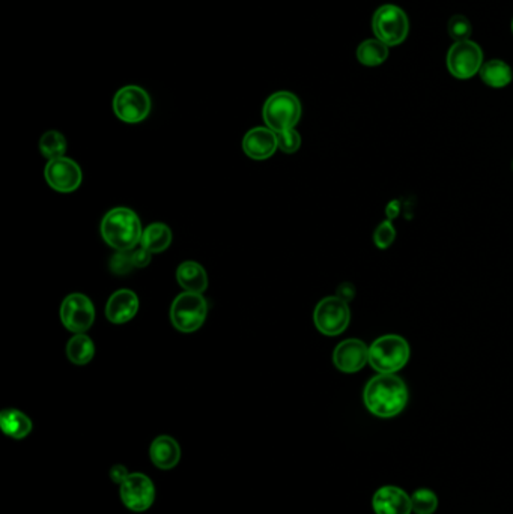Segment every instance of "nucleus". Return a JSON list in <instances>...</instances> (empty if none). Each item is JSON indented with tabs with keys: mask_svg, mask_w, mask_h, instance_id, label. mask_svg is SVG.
<instances>
[{
	"mask_svg": "<svg viewBox=\"0 0 513 514\" xmlns=\"http://www.w3.org/2000/svg\"><path fill=\"white\" fill-rule=\"evenodd\" d=\"M142 223L130 208H113L101 221V236L116 251H130L141 245Z\"/></svg>",
	"mask_w": 513,
	"mask_h": 514,
	"instance_id": "f03ea898",
	"label": "nucleus"
},
{
	"mask_svg": "<svg viewBox=\"0 0 513 514\" xmlns=\"http://www.w3.org/2000/svg\"><path fill=\"white\" fill-rule=\"evenodd\" d=\"M44 178L50 188L59 193H73L81 185L83 173L76 161L61 157L50 160L44 169Z\"/></svg>",
	"mask_w": 513,
	"mask_h": 514,
	"instance_id": "f8f14e48",
	"label": "nucleus"
},
{
	"mask_svg": "<svg viewBox=\"0 0 513 514\" xmlns=\"http://www.w3.org/2000/svg\"><path fill=\"white\" fill-rule=\"evenodd\" d=\"M109 268L116 275L130 274L131 271L136 270L133 259H131V250L118 251L109 262Z\"/></svg>",
	"mask_w": 513,
	"mask_h": 514,
	"instance_id": "c85d7f7f",
	"label": "nucleus"
},
{
	"mask_svg": "<svg viewBox=\"0 0 513 514\" xmlns=\"http://www.w3.org/2000/svg\"><path fill=\"white\" fill-rule=\"evenodd\" d=\"M122 504L134 513H143L149 510L156 501V486L148 475L133 472L119 486Z\"/></svg>",
	"mask_w": 513,
	"mask_h": 514,
	"instance_id": "9d476101",
	"label": "nucleus"
},
{
	"mask_svg": "<svg viewBox=\"0 0 513 514\" xmlns=\"http://www.w3.org/2000/svg\"><path fill=\"white\" fill-rule=\"evenodd\" d=\"M483 65V53L473 41H459L448 53V68L450 74L461 81L471 79Z\"/></svg>",
	"mask_w": 513,
	"mask_h": 514,
	"instance_id": "9b49d317",
	"label": "nucleus"
},
{
	"mask_svg": "<svg viewBox=\"0 0 513 514\" xmlns=\"http://www.w3.org/2000/svg\"><path fill=\"white\" fill-rule=\"evenodd\" d=\"M96 355V345L89 335L76 334L66 345V357L76 365H86L91 363Z\"/></svg>",
	"mask_w": 513,
	"mask_h": 514,
	"instance_id": "4be33fe9",
	"label": "nucleus"
},
{
	"mask_svg": "<svg viewBox=\"0 0 513 514\" xmlns=\"http://www.w3.org/2000/svg\"><path fill=\"white\" fill-rule=\"evenodd\" d=\"M388 58V45L383 41L368 40L358 45L357 59L363 65L377 66L381 65Z\"/></svg>",
	"mask_w": 513,
	"mask_h": 514,
	"instance_id": "5701e85b",
	"label": "nucleus"
},
{
	"mask_svg": "<svg viewBox=\"0 0 513 514\" xmlns=\"http://www.w3.org/2000/svg\"><path fill=\"white\" fill-rule=\"evenodd\" d=\"M61 322L74 334H85L96 322V309L83 294H71L62 301Z\"/></svg>",
	"mask_w": 513,
	"mask_h": 514,
	"instance_id": "1a4fd4ad",
	"label": "nucleus"
},
{
	"mask_svg": "<svg viewBox=\"0 0 513 514\" xmlns=\"http://www.w3.org/2000/svg\"><path fill=\"white\" fill-rule=\"evenodd\" d=\"M277 148V135L268 127H256L249 131L242 139V150L249 158L256 161L272 158Z\"/></svg>",
	"mask_w": 513,
	"mask_h": 514,
	"instance_id": "2eb2a0df",
	"label": "nucleus"
},
{
	"mask_svg": "<svg viewBox=\"0 0 513 514\" xmlns=\"http://www.w3.org/2000/svg\"><path fill=\"white\" fill-rule=\"evenodd\" d=\"M109 475H111V479L113 483H116L118 486H121L122 483L126 481V477L130 475V472L126 471V468L124 466V464H115V466H111V472H109Z\"/></svg>",
	"mask_w": 513,
	"mask_h": 514,
	"instance_id": "7c9ffc66",
	"label": "nucleus"
},
{
	"mask_svg": "<svg viewBox=\"0 0 513 514\" xmlns=\"http://www.w3.org/2000/svg\"><path fill=\"white\" fill-rule=\"evenodd\" d=\"M32 419L21 410L8 408L0 412V430L11 440H25L31 434Z\"/></svg>",
	"mask_w": 513,
	"mask_h": 514,
	"instance_id": "6ab92c4d",
	"label": "nucleus"
},
{
	"mask_svg": "<svg viewBox=\"0 0 513 514\" xmlns=\"http://www.w3.org/2000/svg\"><path fill=\"white\" fill-rule=\"evenodd\" d=\"M471 30H473L471 29V23L463 15H453L450 21H448V35L452 36L456 42L470 40Z\"/></svg>",
	"mask_w": 513,
	"mask_h": 514,
	"instance_id": "bb28decb",
	"label": "nucleus"
},
{
	"mask_svg": "<svg viewBox=\"0 0 513 514\" xmlns=\"http://www.w3.org/2000/svg\"><path fill=\"white\" fill-rule=\"evenodd\" d=\"M149 457L154 466L161 471H171L181 460V447L167 434L157 436L149 447Z\"/></svg>",
	"mask_w": 513,
	"mask_h": 514,
	"instance_id": "f3484780",
	"label": "nucleus"
},
{
	"mask_svg": "<svg viewBox=\"0 0 513 514\" xmlns=\"http://www.w3.org/2000/svg\"><path fill=\"white\" fill-rule=\"evenodd\" d=\"M302 103L292 92L280 90L272 94L262 109L265 126L274 133L292 130L302 119Z\"/></svg>",
	"mask_w": 513,
	"mask_h": 514,
	"instance_id": "7ed1b4c3",
	"label": "nucleus"
},
{
	"mask_svg": "<svg viewBox=\"0 0 513 514\" xmlns=\"http://www.w3.org/2000/svg\"><path fill=\"white\" fill-rule=\"evenodd\" d=\"M113 111L126 124H139L151 113V98L141 86H124L113 98Z\"/></svg>",
	"mask_w": 513,
	"mask_h": 514,
	"instance_id": "423d86ee",
	"label": "nucleus"
},
{
	"mask_svg": "<svg viewBox=\"0 0 513 514\" xmlns=\"http://www.w3.org/2000/svg\"><path fill=\"white\" fill-rule=\"evenodd\" d=\"M40 150L47 160H55L65 157L66 140L59 131H47L40 140Z\"/></svg>",
	"mask_w": 513,
	"mask_h": 514,
	"instance_id": "b1692460",
	"label": "nucleus"
},
{
	"mask_svg": "<svg viewBox=\"0 0 513 514\" xmlns=\"http://www.w3.org/2000/svg\"><path fill=\"white\" fill-rule=\"evenodd\" d=\"M363 400L371 414L379 418H392L407 406V385L394 373H379L364 387Z\"/></svg>",
	"mask_w": 513,
	"mask_h": 514,
	"instance_id": "f257e3e1",
	"label": "nucleus"
},
{
	"mask_svg": "<svg viewBox=\"0 0 513 514\" xmlns=\"http://www.w3.org/2000/svg\"><path fill=\"white\" fill-rule=\"evenodd\" d=\"M351 320V311L348 303L339 296H327L319 301L313 311V322L321 334L334 337L347 330Z\"/></svg>",
	"mask_w": 513,
	"mask_h": 514,
	"instance_id": "0eeeda50",
	"label": "nucleus"
},
{
	"mask_svg": "<svg viewBox=\"0 0 513 514\" xmlns=\"http://www.w3.org/2000/svg\"><path fill=\"white\" fill-rule=\"evenodd\" d=\"M408 360L410 346L401 335H383L369 348V364L379 373H396L407 365Z\"/></svg>",
	"mask_w": 513,
	"mask_h": 514,
	"instance_id": "20e7f679",
	"label": "nucleus"
},
{
	"mask_svg": "<svg viewBox=\"0 0 513 514\" xmlns=\"http://www.w3.org/2000/svg\"><path fill=\"white\" fill-rule=\"evenodd\" d=\"M341 300L345 301V303H349V301L354 300L356 296V288L351 283H342V285L337 288V295Z\"/></svg>",
	"mask_w": 513,
	"mask_h": 514,
	"instance_id": "2f4dec72",
	"label": "nucleus"
},
{
	"mask_svg": "<svg viewBox=\"0 0 513 514\" xmlns=\"http://www.w3.org/2000/svg\"><path fill=\"white\" fill-rule=\"evenodd\" d=\"M373 34L388 47L401 44L408 35V17L399 6L384 5L373 15Z\"/></svg>",
	"mask_w": 513,
	"mask_h": 514,
	"instance_id": "6e6552de",
	"label": "nucleus"
},
{
	"mask_svg": "<svg viewBox=\"0 0 513 514\" xmlns=\"http://www.w3.org/2000/svg\"><path fill=\"white\" fill-rule=\"evenodd\" d=\"M277 148L285 154H295L302 148V135L295 128L276 133Z\"/></svg>",
	"mask_w": 513,
	"mask_h": 514,
	"instance_id": "a878e982",
	"label": "nucleus"
},
{
	"mask_svg": "<svg viewBox=\"0 0 513 514\" xmlns=\"http://www.w3.org/2000/svg\"><path fill=\"white\" fill-rule=\"evenodd\" d=\"M396 240V229L394 226L392 225V221L386 220L378 226L375 229V234H373V242L377 245L378 249L381 250H386L390 245Z\"/></svg>",
	"mask_w": 513,
	"mask_h": 514,
	"instance_id": "cd10ccee",
	"label": "nucleus"
},
{
	"mask_svg": "<svg viewBox=\"0 0 513 514\" xmlns=\"http://www.w3.org/2000/svg\"><path fill=\"white\" fill-rule=\"evenodd\" d=\"M512 30H513V21H512Z\"/></svg>",
	"mask_w": 513,
	"mask_h": 514,
	"instance_id": "72a5a7b5",
	"label": "nucleus"
},
{
	"mask_svg": "<svg viewBox=\"0 0 513 514\" xmlns=\"http://www.w3.org/2000/svg\"><path fill=\"white\" fill-rule=\"evenodd\" d=\"M333 363L343 373L360 372L369 363V348L362 340H343L333 352Z\"/></svg>",
	"mask_w": 513,
	"mask_h": 514,
	"instance_id": "ddd939ff",
	"label": "nucleus"
},
{
	"mask_svg": "<svg viewBox=\"0 0 513 514\" xmlns=\"http://www.w3.org/2000/svg\"><path fill=\"white\" fill-rule=\"evenodd\" d=\"M208 315L207 300L202 294L184 292L172 303L171 320L180 333H195L205 324Z\"/></svg>",
	"mask_w": 513,
	"mask_h": 514,
	"instance_id": "39448f33",
	"label": "nucleus"
},
{
	"mask_svg": "<svg viewBox=\"0 0 513 514\" xmlns=\"http://www.w3.org/2000/svg\"><path fill=\"white\" fill-rule=\"evenodd\" d=\"M399 214V202H392L390 205L387 206V215L388 219H394L396 215Z\"/></svg>",
	"mask_w": 513,
	"mask_h": 514,
	"instance_id": "473e14b6",
	"label": "nucleus"
},
{
	"mask_svg": "<svg viewBox=\"0 0 513 514\" xmlns=\"http://www.w3.org/2000/svg\"><path fill=\"white\" fill-rule=\"evenodd\" d=\"M373 511L377 514H411V496L396 486H384L373 495Z\"/></svg>",
	"mask_w": 513,
	"mask_h": 514,
	"instance_id": "4468645a",
	"label": "nucleus"
},
{
	"mask_svg": "<svg viewBox=\"0 0 513 514\" xmlns=\"http://www.w3.org/2000/svg\"><path fill=\"white\" fill-rule=\"evenodd\" d=\"M479 73L485 85L497 88V89L508 86L512 81V70L503 60H489L486 64H483Z\"/></svg>",
	"mask_w": 513,
	"mask_h": 514,
	"instance_id": "412c9836",
	"label": "nucleus"
},
{
	"mask_svg": "<svg viewBox=\"0 0 513 514\" xmlns=\"http://www.w3.org/2000/svg\"><path fill=\"white\" fill-rule=\"evenodd\" d=\"M172 244V230L165 223H152L143 230L141 245L151 253L167 250Z\"/></svg>",
	"mask_w": 513,
	"mask_h": 514,
	"instance_id": "aec40b11",
	"label": "nucleus"
},
{
	"mask_svg": "<svg viewBox=\"0 0 513 514\" xmlns=\"http://www.w3.org/2000/svg\"><path fill=\"white\" fill-rule=\"evenodd\" d=\"M137 311H139V298L133 290H116L107 301L106 318L111 324H126L136 318Z\"/></svg>",
	"mask_w": 513,
	"mask_h": 514,
	"instance_id": "dca6fc26",
	"label": "nucleus"
},
{
	"mask_svg": "<svg viewBox=\"0 0 513 514\" xmlns=\"http://www.w3.org/2000/svg\"><path fill=\"white\" fill-rule=\"evenodd\" d=\"M411 504L416 514H433L437 511L438 498L431 489H418L411 495Z\"/></svg>",
	"mask_w": 513,
	"mask_h": 514,
	"instance_id": "393cba45",
	"label": "nucleus"
},
{
	"mask_svg": "<svg viewBox=\"0 0 513 514\" xmlns=\"http://www.w3.org/2000/svg\"><path fill=\"white\" fill-rule=\"evenodd\" d=\"M512 169H513V161H512Z\"/></svg>",
	"mask_w": 513,
	"mask_h": 514,
	"instance_id": "f704fd0d",
	"label": "nucleus"
},
{
	"mask_svg": "<svg viewBox=\"0 0 513 514\" xmlns=\"http://www.w3.org/2000/svg\"><path fill=\"white\" fill-rule=\"evenodd\" d=\"M131 259H133L134 268L142 270V268H146L148 265L151 264L152 253L149 250H146L145 247L137 245L136 249L131 250Z\"/></svg>",
	"mask_w": 513,
	"mask_h": 514,
	"instance_id": "c756f323",
	"label": "nucleus"
},
{
	"mask_svg": "<svg viewBox=\"0 0 513 514\" xmlns=\"http://www.w3.org/2000/svg\"><path fill=\"white\" fill-rule=\"evenodd\" d=\"M177 281L184 292L203 294L208 289L207 271L202 265L192 260H187L178 266Z\"/></svg>",
	"mask_w": 513,
	"mask_h": 514,
	"instance_id": "a211bd4d",
	"label": "nucleus"
}]
</instances>
